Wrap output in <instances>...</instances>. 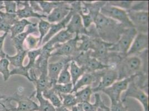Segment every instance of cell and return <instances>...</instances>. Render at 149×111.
Segmentation results:
<instances>
[{"label":"cell","mask_w":149,"mask_h":111,"mask_svg":"<svg viewBox=\"0 0 149 111\" xmlns=\"http://www.w3.org/2000/svg\"><path fill=\"white\" fill-rule=\"evenodd\" d=\"M0 111H8L6 105L0 100Z\"/></svg>","instance_id":"47"},{"label":"cell","mask_w":149,"mask_h":111,"mask_svg":"<svg viewBox=\"0 0 149 111\" xmlns=\"http://www.w3.org/2000/svg\"><path fill=\"white\" fill-rule=\"evenodd\" d=\"M37 2L42 10V14L46 16L49 15L55 7L58 6L61 3V2L60 1L49 2L45 1H38Z\"/></svg>","instance_id":"31"},{"label":"cell","mask_w":149,"mask_h":111,"mask_svg":"<svg viewBox=\"0 0 149 111\" xmlns=\"http://www.w3.org/2000/svg\"><path fill=\"white\" fill-rule=\"evenodd\" d=\"M30 69L27 66H23L19 67L13 68L10 71V76L13 75H19L26 77L27 80L31 82V78L30 77L29 71Z\"/></svg>","instance_id":"37"},{"label":"cell","mask_w":149,"mask_h":111,"mask_svg":"<svg viewBox=\"0 0 149 111\" xmlns=\"http://www.w3.org/2000/svg\"><path fill=\"white\" fill-rule=\"evenodd\" d=\"M101 80L97 86L92 88L93 92L97 93L102 89L111 86L112 85L118 80V72L115 69H108L101 75Z\"/></svg>","instance_id":"9"},{"label":"cell","mask_w":149,"mask_h":111,"mask_svg":"<svg viewBox=\"0 0 149 111\" xmlns=\"http://www.w3.org/2000/svg\"><path fill=\"white\" fill-rule=\"evenodd\" d=\"M27 49H23L22 51H17L15 55L10 56L6 54V58L10 62V65L13 66L15 68L19 67L24 66V62L25 57L27 55Z\"/></svg>","instance_id":"23"},{"label":"cell","mask_w":149,"mask_h":111,"mask_svg":"<svg viewBox=\"0 0 149 111\" xmlns=\"http://www.w3.org/2000/svg\"><path fill=\"white\" fill-rule=\"evenodd\" d=\"M93 93V92L91 87L88 86L74 93V94L77 99L78 103L82 104L86 102H90Z\"/></svg>","instance_id":"28"},{"label":"cell","mask_w":149,"mask_h":111,"mask_svg":"<svg viewBox=\"0 0 149 111\" xmlns=\"http://www.w3.org/2000/svg\"><path fill=\"white\" fill-rule=\"evenodd\" d=\"M137 74L130 77L118 80L113 83L111 86L102 89L101 91L109 97L111 101L120 100L121 93L127 89L129 83L135 79Z\"/></svg>","instance_id":"6"},{"label":"cell","mask_w":149,"mask_h":111,"mask_svg":"<svg viewBox=\"0 0 149 111\" xmlns=\"http://www.w3.org/2000/svg\"><path fill=\"white\" fill-rule=\"evenodd\" d=\"M8 35V33H4L2 36H0V55L2 56L3 57H6V53H5V52L3 51V44L5 40L6 39V37H7Z\"/></svg>","instance_id":"43"},{"label":"cell","mask_w":149,"mask_h":111,"mask_svg":"<svg viewBox=\"0 0 149 111\" xmlns=\"http://www.w3.org/2000/svg\"><path fill=\"white\" fill-rule=\"evenodd\" d=\"M32 23L33 22L27 19H18L11 27L10 30L11 32V38L13 39L19 34L24 32L25 28L29 25H31Z\"/></svg>","instance_id":"25"},{"label":"cell","mask_w":149,"mask_h":111,"mask_svg":"<svg viewBox=\"0 0 149 111\" xmlns=\"http://www.w3.org/2000/svg\"><path fill=\"white\" fill-rule=\"evenodd\" d=\"M79 40H81V43L78 46V51L87 52L88 49H93L95 46V41H93L90 37L86 35H82L79 36Z\"/></svg>","instance_id":"32"},{"label":"cell","mask_w":149,"mask_h":111,"mask_svg":"<svg viewBox=\"0 0 149 111\" xmlns=\"http://www.w3.org/2000/svg\"><path fill=\"white\" fill-rule=\"evenodd\" d=\"M33 95H35L36 98L39 102L38 109L37 111H55L56 108L50 103L47 99H45L42 93L34 92L29 97L31 99Z\"/></svg>","instance_id":"26"},{"label":"cell","mask_w":149,"mask_h":111,"mask_svg":"<svg viewBox=\"0 0 149 111\" xmlns=\"http://www.w3.org/2000/svg\"><path fill=\"white\" fill-rule=\"evenodd\" d=\"M0 58H4V57H2V56L0 55Z\"/></svg>","instance_id":"49"},{"label":"cell","mask_w":149,"mask_h":111,"mask_svg":"<svg viewBox=\"0 0 149 111\" xmlns=\"http://www.w3.org/2000/svg\"><path fill=\"white\" fill-rule=\"evenodd\" d=\"M52 88L58 95L61 94H68V93H72V89H73V85L72 83L65 84V85L56 83L53 85Z\"/></svg>","instance_id":"36"},{"label":"cell","mask_w":149,"mask_h":111,"mask_svg":"<svg viewBox=\"0 0 149 111\" xmlns=\"http://www.w3.org/2000/svg\"><path fill=\"white\" fill-rule=\"evenodd\" d=\"M79 36H76L68 42L57 45L55 47L54 51L51 53V56H66L74 55L78 51L77 43Z\"/></svg>","instance_id":"8"},{"label":"cell","mask_w":149,"mask_h":111,"mask_svg":"<svg viewBox=\"0 0 149 111\" xmlns=\"http://www.w3.org/2000/svg\"><path fill=\"white\" fill-rule=\"evenodd\" d=\"M128 97L136 99L142 105L143 111H149V97L144 91L137 86L134 80L129 83L121 99L124 102Z\"/></svg>","instance_id":"5"},{"label":"cell","mask_w":149,"mask_h":111,"mask_svg":"<svg viewBox=\"0 0 149 111\" xmlns=\"http://www.w3.org/2000/svg\"><path fill=\"white\" fill-rule=\"evenodd\" d=\"M85 29L83 26L81 16L78 12L74 11L70 21L66 26V30L71 34H76V36H79V34L84 32Z\"/></svg>","instance_id":"17"},{"label":"cell","mask_w":149,"mask_h":111,"mask_svg":"<svg viewBox=\"0 0 149 111\" xmlns=\"http://www.w3.org/2000/svg\"><path fill=\"white\" fill-rule=\"evenodd\" d=\"M70 111L68 108H66V107H65L64 106L61 105V107H58V108H56V111Z\"/></svg>","instance_id":"48"},{"label":"cell","mask_w":149,"mask_h":111,"mask_svg":"<svg viewBox=\"0 0 149 111\" xmlns=\"http://www.w3.org/2000/svg\"><path fill=\"white\" fill-rule=\"evenodd\" d=\"M77 61H81L84 65L81 67H83L85 70V72L93 73L97 70L104 69L110 68L111 66L103 64L97 59L92 57H85L84 55L79 56L77 58Z\"/></svg>","instance_id":"13"},{"label":"cell","mask_w":149,"mask_h":111,"mask_svg":"<svg viewBox=\"0 0 149 111\" xmlns=\"http://www.w3.org/2000/svg\"><path fill=\"white\" fill-rule=\"evenodd\" d=\"M17 7L19 6H23L22 8L17 9L16 15L17 16V18L18 19H27L30 17H34L37 19H41L43 18L46 19L47 16L35 12L31 7L30 5L29 1H15Z\"/></svg>","instance_id":"11"},{"label":"cell","mask_w":149,"mask_h":111,"mask_svg":"<svg viewBox=\"0 0 149 111\" xmlns=\"http://www.w3.org/2000/svg\"><path fill=\"white\" fill-rule=\"evenodd\" d=\"M73 34L69 33L66 29L63 30L57 33L54 37H52L47 43L42 46V47L50 50L52 52L55 49V47L57 45L68 42L71 39L73 38Z\"/></svg>","instance_id":"14"},{"label":"cell","mask_w":149,"mask_h":111,"mask_svg":"<svg viewBox=\"0 0 149 111\" xmlns=\"http://www.w3.org/2000/svg\"><path fill=\"white\" fill-rule=\"evenodd\" d=\"M41 53V47L29 51L27 52L28 57H29V62L26 65L30 69L34 68L35 62Z\"/></svg>","instance_id":"35"},{"label":"cell","mask_w":149,"mask_h":111,"mask_svg":"<svg viewBox=\"0 0 149 111\" xmlns=\"http://www.w3.org/2000/svg\"><path fill=\"white\" fill-rule=\"evenodd\" d=\"M70 66L69 63L68 62L64 66V67L60 72L58 76V79L57 80L56 83L61 84V85H65L68 84L71 82V77L70 73L68 71V68Z\"/></svg>","instance_id":"33"},{"label":"cell","mask_w":149,"mask_h":111,"mask_svg":"<svg viewBox=\"0 0 149 111\" xmlns=\"http://www.w3.org/2000/svg\"><path fill=\"white\" fill-rule=\"evenodd\" d=\"M29 3H30V5L31 7V8H32V10L35 12L38 13H40L39 12H41V14H42V10H41L37 1H29Z\"/></svg>","instance_id":"44"},{"label":"cell","mask_w":149,"mask_h":111,"mask_svg":"<svg viewBox=\"0 0 149 111\" xmlns=\"http://www.w3.org/2000/svg\"><path fill=\"white\" fill-rule=\"evenodd\" d=\"M110 5L116 7L120 8H121L123 10L126 9L127 10H130L131 7L134 4L133 1H109L108 2Z\"/></svg>","instance_id":"39"},{"label":"cell","mask_w":149,"mask_h":111,"mask_svg":"<svg viewBox=\"0 0 149 111\" xmlns=\"http://www.w3.org/2000/svg\"><path fill=\"white\" fill-rule=\"evenodd\" d=\"M71 60L68 61H58L57 62L50 63L48 64L47 67V73L48 77L52 82V85L56 84L58 79V76L61 72L62 69L65 65L68 63L70 62Z\"/></svg>","instance_id":"18"},{"label":"cell","mask_w":149,"mask_h":111,"mask_svg":"<svg viewBox=\"0 0 149 111\" xmlns=\"http://www.w3.org/2000/svg\"><path fill=\"white\" fill-rule=\"evenodd\" d=\"M51 24L49 23L48 21L44 20V19H40V21L38 24V31L40 33L39 36V42L38 44V47L40 48L42 46V42L44 37L47 34L50 30Z\"/></svg>","instance_id":"29"},{"label":"cell","mask_w":149,"mask_h":111,"mask_svg":"<svg viewBox=\"0 0 149 111\" xmlns=\"http://www.w3.org/2000/svg\"><path fill=\"white\" fill-rule=\"evenodd\" d=\"M71 111H84L82 103H79L71 108Z\"/></svg>","instance_id":"46"},{"label":"cell","mask_w":149,"mask_h":111,"mask_svg":"<svg viewBox=\"0 0 149 111\" xmlns=\"http://www.w3.org/2000/svg\"><path fill=\"white\" fill-rule=\"evenodd\" d=\"M113 43H107L103 41H97L95 42L93 52L90 53L91 57L95 58H105L109 51V49Z\"/></svg>","instance_id":"21"},{"label":"cell","mask_w":149,"mask_h":111,"mask_svg":"<svg viewBox=\"0 0 149 111\" xmlns=\"http://www.w3.org/2000/svg\"><path fill=\"white\" fill-rule=\"evenodd\" d=\"M71 10L72 7L68 5L67 3L61 2L58 6L55 7L50 14L47 16V21L51 24L60 22L66 17Z\"/></svg>","instance_id":"10"},{"label":"cell","mask_w":149,"mask_h":111,"mask_svg":"<svg viewBox=\"0 0 149 111\" xmlns=\"http://www.w3.org/2000/svg\"><path fill=\"white\" fill-rule=\"evenodd\" d=\"M38 24L37 23H32L29 25L27 27L26 31L20 33L13 38V44L17 51H22L25 49L24 47V42L26 38L30 35L32 33H38Z\"/></svg>","instance_id":"16"},{"label":"cell","mask_w":149,"mask_h":111,"mask_svg":"<svg viewBox=\"0 0 149 111\" xmlns=\"http://www.w3.org/2000/svg\"><path fill=\"white\" fill-rule=\"evenodd\" d=\"M18 20L16 14L0 11V32L8 33L14 24Z\"/></svg>","instance_id":"19"},{"label":"cell","mask_w":149,"mask_h":111,"mask_svg":"<svg viewBox=\"0 0 149 111\" xmlns=\"http://www.w3.org/2000/svg\"><path fill=\"white\" fill-rule=\"evenodd\" d=\"M110 109L111 111H127V108L124 105L121 99L111 101Z\"/></svg>","instance_id":"42"},{"label":"cell","mask_w":149,"mask_h":111,"mask_svg":"<svg viewBox=\"0 0 149 111\" xmlns=\"http://www.w3.org/2000/svg\"><path fill=\"white\" fill-rule=\"evenodd\" d=\"M129 19L134 28L140 31V33H148L149 13L145 11H134L132 10L126 11Z\"/></svg>","instance_id":"7"},{"label":"cell","mask_w":149,"mask_h":111,"mask_svg":"<svg viewBox=\"0 0 149 111\" xmlns=\"http://www.w3.org/2000/svg\"><path fill=\"white\" fill-rule=\"evenodd\" d=\"M45 99H47L55 108H58L62 105V101L60 97L54 89L51 88L42 93Z\"/></svg>","instance_id":"27"},{"label":"cell","mask_w":149,"mask_h":111,"mask_svg":"<svg viewBox=\"0 0 149 111\" xmlns=\"http://www.w3.org/2000/svg\"><path fill=\"white\" fill-rule=\"evenodd\" d=\"M149 37L148 33H137L126 55L130 56L139 53L148 49Z\"/></svg>","instance_id":"12"},{"label":"cell","mask_w":149,"mask_h":111,"mask_svg":"<svg viewBox=\"0 0 149 111\" xmlns=\"http://www.w3.org/2000/svg\"><path fill=\"white\" fill-rule=\"evenodd\" d=\"M95 75L93 73H85L74 84V86H73L72 93L77 92L84 87L91 86L95 81Z\"/></svg>","instance_id":"22"},{"label":"cell","mask_w":149,"mask_h":111,"mask_svg":"<svg viewBox=\"0 0 149 111\" xmlns=\"http://www.w3.org/2000/svg\"><path fill=\"white\" fill-rule=\"evenodd\" d=\"M100 13L107 18L119 22L124 27H134L129 19L126 11L111 6L109 3L106 2L105 5L101 7Z\"/></svg>","instance_id":"3"},{"label":"cell","mask_w":149,"mask_h":111,"mask_svg":"<svg viewBox=\"0 0 149 111\" xmlns=\"http://www.w3.org/2000/svg\"><path fill=\"white\" fill-rule=\"evenodd\" d=\"M35 85L36 91L34 92L42 93L51 89L53 85L48 77L47 72L41 73L39 77L33 82Z\"/></svg>","instance_id":"20"},{"label":"cell","mask_w":149,"mask_h":111,"mask_svg":"<svg viewBox=\"0 0 149 111\" xmlns=\"http://www.w3.org/2000/svg\"><path fill=\"white\" fill-rule=\"evenodd\" d=\"M70 68V75L71 77V82L73 86L76 82L79 80L81 76L85 73V69L78 65L77 62L72 60L69 63Z\"/></svg>","instance_id":"24"},{"label":"cell","mask_w":149,"mask_h":111,"mask_svg":"<svg viewBox=\"0 0 149 111\" xmlns=\"http://www.w3.org/2000/svg\"><path fill=\"white\" fill-rule=\"evenodd\" d=\"M74 12V10L72 7V10L70 11V13L66 16V17L63 19L62 21L56 23V24H52L50 30L47 34L44 37L42 42V46H44L45 43H47L50 39L52 37H54L55 35H56L57 33H58L59 32L62 31L63 30L66 29V26L70 21V19L71 18L73 13Z\"/></svg>","instance_id":"15"},{"label":"cell","mask_w":149,"mask_h":111,"mask_svg":"<svg viewBox=\"0 0 149 111\" xmlns=\"http://www.w3.org/2000/svg\"><path fill=\"white\" fill-rule=\"evenodd\" d=\"M5 12L10 14H16L17 11V3L16 1H3Z\"/></svg>","instance_id":"40"},{"label":"cell","mask_w":149,"mask_h":111,"mask_svg":"<svg viewBox=\"0 0 149 111\" xmlns=\"http://www.w3.org/2000/svg\"><path fill=\"white\" fill-rule=\"evenodd\" d=\"M97 111H111L109 107L106 106L104 102L102 101V99H100L99 106L97 108Z\"/></svg>","instance_id":"45"},{"label":"cell","mask_w":149,"mask_h":111,"mask_svg":"<svg viewBox=\"0 0 149 111\" xmlns=\"http://www.w3.org/2000/svg\"><path fill=\"white\" fill-rule=\"evenodd\" d=\"M137 34V31L134 27L127 28L123 32L117 43H113L109 49V51L126 55Z\"/></svg>","instance_id":"4"},{"label":"cell","mask_w":149,"mask_h":111,"mask_svg":"<svg viewBox=\"0 0 149 111\" xmlns=\"http://www.w3.org/2000/svg\"><path fill=\"white\" fill-rule=\"evenodd\" d=\"M142 61L137 56H131L126 58L120 65L118 69V80L130 77L139 73L141 68Z\"/></svg>","instance_id":"2"},{"label":"cell","mask_w":149,"mask_h":111,"mask_svg":"<svg viewBox=\"0 0 149 111\" xmlns=\"http://www.w3.org/2000/svg\"><path fill=\"white\" fill-rule=\"evenodd\" d=\"M129 10L148 12V1H141L137 3L134 2Z\"/></svg>","instance_id":"41"},{"label":"cell","mask_w":149,"mask_h":111,"mask_svg":"<svg viewBox=\"0 0 149 111\" xmlns=\"http://www.w3.org/2000/svg\"><path fill=\"white\" fill-rule=\"evenodd\" d=\"M62 101V105L66 108H72L78 103L74 93L59 94Z\"/></svg>","instance_id":"30"},{"label":"cell","mask_w":149,"mask_h":111,"mask_svg":"<svg viewBox=\"0 0 149 111\" xmlns=\"http://www.w3.org/2000/svg\"><path fill=\"white\" fill-rule=\"evenodd\" d=\"M9 66L10 62L6 57L0 59V74H2L5 82L8 80L10 77Z\"/></svg>","instance_id":"34"},{"label":"cell","mask_w":149,"mask_h":111,"mask_svg":"<svg viewBox=\"0 0 149 111\" xmlns=\"http://www.w3.org/2000/svg\"><path fill=\"white\" fill-rule=\"evenodd\" d=\"M25 42L26 43L27 49L28 51L36 49L39 42V37H35L32 35H30L26 38Z\"/></svg>","instance_id":"38"},{"label":"cell","mask_w":149,"mask_h":111,"mask_svg":"<svg viewBox=\"0 0 149 111\" xmlns=\"http://www.w3.org/2000/svg\"><path fill=\"white\" fill-rule=\"evenodd\" d=\"M3 99L7 101L4 103L8 111H37L38 105L29 97L20 95L18 92L10 96L3 95Z\"/></svg>","instance_id":"1"}]
</instances>
